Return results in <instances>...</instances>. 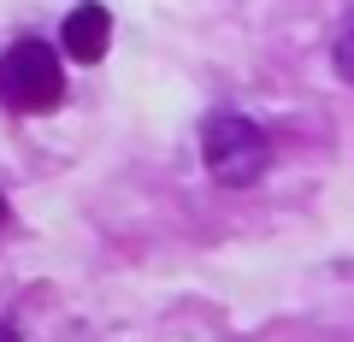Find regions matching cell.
I'll return each instance as SVG.
<instances>
[{"instance_id":"6da1fadb","label":"cell","mask_w":354,"mask_h":342,"mask_svg":"<svg viewBox=\"0 0 354 342\" xmlns=\"http://www.w3.org/2000/svg\"><path fill=\"white\" fill-rule=\"evenodd\" d=\"M201 165H207V178L225 183V189H248V183L266 178V165H272V142L260 136L254 118L213 113L201 124Z\"/></svg>"},{"instance_id":"7a4b0ae2","label":"cell","mask_w":354,"mask_h":342,"mask_svg":"<svg viewBox=\"0 0 354 342\" xmlns=\"http://www.w3.org/2000/svg\"><path fill=\"white\" fill-rule=\"evenodd\" d=\"M65 101V65L48 41L24 36L0 53V106L6 113H53Z\"/></svg>"},{"instance_id":"5b68a950","label":"cell","mask_w":354,"mask_h":342,"mask_svg":"<svg viewBox=\"0 0 354 342\" xmlns=\"http://www.w3.org/2000/svg\"><path fill=\"white\" fill-rule=\"evenodd\" d=\"M0 342H18V330H12V325H0Z\"/></svg>"},{"instance_id":"3957f363","label":"cell","mask_w":354,"mask_h":342,"mask_svg":"<svg viewBox=\"0 0 354 342\" xmlns=\"http://www.w3.org/2000/svg\"><path fill=\"white\" fill-rule=\"evenodd\" d=\"M59 41L71 53V65H101L106 48H113V18H106V6H95V0L71 6L65 24H59Z\"/></svg>"},{"instance_id":"8992f818","label":"cell","mask_w":354,"mask_h":342,"mask_svg":"<svg viewBox=\"0 0 354 342\" xmlns=\"http://www.w3.org/2000/svg\"><path fill=\"white\" fill-rule=\"evenodd\" d=\"M0 230H6V195H0Z\"/></svg>"},{"instance_id":"277c9868","label":"cell","mask_w":354,"mask_h":342,"mask_svg":"<svg viewBox=\"0 0 354 342\" xmlns=\"http://www.w3.org/2000/svg\"><path fill=\"white\" fill-rule=\"evenodd\" d=\"M337 71H342V77L354 83V24L342 30V36H337Z\"/></svg>"}]
</instances>
